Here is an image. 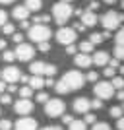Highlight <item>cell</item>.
Wrapping results in <instances>:
<instances>
[{
	"mask_svg": "<svg viewBox=\"0 0 124 130\" xmlns=\"http://www.w3.org/2000/svg\"><path fill=\"white\" fill-rule=\"evenodd\" d=\"M83 84H85V76H83L81 72H78V70H68L64 76H62V80L54 84V89H56V93L64 95V93H70V91H76V89H81V87H83Z\"/></svg>",
	"mask_w": 124,
	"mask_h": 130,
	"instance_id": "6da1fadb",
	"label": "cell"
},
{
	"mask_svg": "<svg viewBox=\"0 0 124 130\" xmlns=\"http://www.w3.org/2000/svg\"><path fill=\"white\" fill-rule=\"evenodd\" d=\"M52 18H54V22L60 23V25L66 23L72 18V6L68 2H56L52 6Z\"/></svg>",
	"mask_w": 124,
	"mask_h": 130,
	"instance_id": "7a4b0ae2",
	"label": "cell"
},
{
	"mask_svg": "<svg viewBox=\"0 0 124 130\" xmlns=\"http://www.w3.org/2000/svg\"><path fill=\"white\" fill-rule=\"evenodd\" d=\"M29 39L35 41V43H43V41H49L50 39V29L49 25H43V23H35V25L29 27Z\"/></svg>",
	"mask_w": 124,
	"mask_h": 130,
	"instance_id": "3957f363",
	"label": "cell"
},
{
	"mask_svg": "<svg viewBox=\"0 0 124 130\" xmlns=\"http://www.w3.org/2000/svg\"><path fill=\"white\" fill-rule=\"evenodd\" d=\"M64 111H66V103L62 99H49V101L45 103V113H47V117H50V119L62 117Z\"/></svg>",
	"mask_w": 124,
	"mask_h": 130,
	"instance_id": "277c9868",
	"label": "cell"
},
{
	"mask_svg": "<svg viewBox=\"0 0 124 130\" xmlns=\"http://www.w3.org/2000/svg\"><path fill=\"white\" fill-rule=\"evenodd\" d=\"M122 22H124V16H122V14H118V12H114V10L107 12V14L101 18V23H103V27H105L107 31L116 29V27H118Z\"/></svg>",
	"mask_w": 124,
	"mask_h": 130,
	"instance_id": "5b68a950",
	"label": "cell"
},
{
	"mask_svg": "<svg viewBox=\"0 0 124 130\" xmlns=\"http://www.w3.org/2000/svg\"><path fill=\"white\" fill-rule=\"evenodd\" d=\"M93 91L97 95V99H111L114 95V87L111 82H95V87H93Z\"/></svg>",
	"mask_w": 124,
	"mask_h": 130,
	"instance_id": "8992f818",
	"label": "cell"
},
{
	"mask_svg": "<svg viewBox=\"0 0 124 130\" xmlns=\"http://www.w3.org/2000/svg\"><path fill=\"white\" fill-rule=\"evenodd\" d=\"M76 37H78V31H76L74 27H62L56 33V41L60 45H72L76 41Z\"/></svg>",
	"mask_w": 124,
	"mask_h": 130,
	"instance_id": "52a82bcc",
	"label": "cell"
},
{
	"mask_svg": "<svg viewBox=\"0 0 124 130\" xmlns=\"http://www.w3.org/2000/svg\"><path fill=\"white\" fill-rule=\"evenodd\" d=\"M14 53H16V58L22 60V62L33 60V56H35V49H33L31 45H27V43H20V45H17V49L14 51Z\"/></svg>",
	"mask_w": 124,
	"mask_h": 130,
	"instance_id": "ba28073f",
	"label": "cell"
},
{
	"mask_svg": "<svg viewBox=\"0 0 124 130\" xmlns=\"http://www.w3.org/2000/svg\"><path fill=\"white\" fill-rule=\"evenodd\" d=\"M0 76L4 78L6 84H16V82L22 78V72H20V68H16V66H6L4 70L0 72Z\"/></svg>",
	"mask_w": 124,
	"mask_h": 130,
	"instance_id": "9c48e42d",
	"label": "cell"
},
{
	"mask_svg": "<svg viewBox=\"0 0 124 130\" xmlns=\"http://www.w3.org/2000/svg\"><path fill=\"white\" fill-rule=\"evenodd\" d=\"M14 111L17 115H22V117H27L33 111V101L31 99H20V101L14 103Z\"/></svg>",
	"mask_w": 124,
	"mask_h": 130,
	"instance_id": "30bf717a",
	"label": "cell"
},
{
	"mask_svg": "<svg viewBox=\"0 0 124 130\" xmlns=\"http://www.w3.org/2000/svg\"><path fill=\"white\" fill-rule=\"evenodd\" d=\"M16 130H37V120L31 117H22L16 122Z\"/></svg>",
	"mask_w": 124,
	"mask_h": 130,
	"instance_id": "8fae6325",
	"label": "cell"
},
{
	"mask_svg": "<svg viewBox=\"0 0 124 130\" xmlns=\"http://www.w3.org/2000/svg\"><path fill=\"white\" fill-rule=\"evenodd\" d=\"M89 109H91V99H87V97H78V99L74 101V111H76V113L85 115V113H89Z\"/></svg>",
	"mask_w": 124,
	"mask_h": 130,
	"instance_id": "7c38bea8",
	"label": "cell"
},
{
	"mask_svg": "<svg viewBox=\"0 0 124 130\" xmlns=\"http://www.w3.org/2000/svg\"><path fill=\"white\" fill-rule=\"evenodd\" d=\"M74 62H76V66H80V68H89V66L93 64V58L85 53H80V54L74 56Z\"/></svg>",
	"mask_w": 124,
	"mask_h": 130,
	"instance_id": "4fadbf2b",
	"label": "cell"
},
{
	"mask_svg": "<svg viewBox=\"0 0 124 130\" xmlns=\"http://www.w3.org/2000/svg\"><path fill=\"white\" fill-rule=\"evenodd\" d=\"M97 22H99V18L95 16V12H91V10H83V14H81V23H83L85 27H93Z\"/></svg>",
	"mask_w": 124,
	"mask_h": 130,
	"instance_id": "5bb4252c",
	"label": "cell"
},
{
	"mask_svg": "<svg viewBox=\"0 0 124 130\" xmlns=\"http://www.w3.org/2000/svg\"><path fill=\"white\" fill-rule=\"evenodd\" d=\"M109 60H111V56L105 51H97V53L93 54V64H97V66H107Z\"/></svg>",
	"mask_w": 124,
	"mask_h": 130,
	"instance_id": "9a60e30c",
	"label": "cell"
},
{
	"mask_svg": "<svg viewBox=\"0 0 124 130\" xmlns=\"http://www.w3.org/2000/svg\"><path fill=\"white\" fill-rule=\"evenodd\" d=\"M31 74L33 76H45V70H47V62H43V60H35V62H31Z\"/></svg>",
	"mask_w": 124,
	"mask_h": 130,
	"instance_id": "2e32d148",
	"label": "cell"
},
{
	"mask_svg": "<svg viewBox=\"0 0 124 130\" xmlns=\"http://www.w3.org/2000/svg\"><path fill=\"white\" fill-rule=\"evenodd\" d=\"M12 16L16 18V20H20V22H23V20L29 18V10H27L25 6H16L14 12H12Z\"/></svg>",
	"mask_w": 124,
	"mask_h": 130,
	"instance_id": "e0dca14e",
	"label": "cell"
},
{
	"mask_svg": "<svg viewBox=\"0 0 124 130\" xmlns=\"http://www.w3.org/2000/svg\"><path fill=\"white\" fill-rule=\"evenodd\" d=\"M27 86L31 87V89H41L45 86V80H43V76H31L29 82H27Z\"/></svg>",
	"mask_w": 124,
	"mask_h": 130,
	"instance_id": "ac0fdd59",
	"label": "cell"
},
{
	"mask_svg": "<svg viewBox=\"0 0 124 130\" xmlns=\"http://www.w3.org/2000/svg\"><path fill=\"white\" fill-rule=\"evenodd\" d=\"M29 12H39L43 8V0H25V4H23Z\"/></svg>",
	"mask_w": 124,
	"mask_h": 130,
	"instance_id": "d6986e66",
	"label": "cell"
},
{
	"mask_svg": "<svg viewBox=\"0 0 124 130\" xmlns=\"http://www.w3.org/2000/svg\"><path fill=\"white\" fill-rule=\"evenodd\" d=\"M17 91H20V97H22V99H29V97L33 95V89H31L29 86H23V87H20Z\"/></svg>",
	"mask_w": 124,
	"mask_h": 130,
	"instance_id": "ffe728a7",
	"label": "cell"
},
{
	"mask_svg": "<svg viewBox=\"0 0 124 130\" xmlns=\"http://www.w3.org/2000/svg\"><path fill=\"white\" fill-rule=\"evenodd\" d=\"M93 47H95V45H93L91 41H81V43H80V51H81V53H85V54L91 53Z\"/></svg>",
	"mask_w": 124,
	"mask_h": 130,
	"instance_id": "44dd1931",
	"label": "cell"
},
{
	"mask_svg": "<svg viewBox=\"0 0 124 130\" xmlns=\"http://www.w3.org/2000/svg\"><path fill=\"white\" fill-rule=\"evenodd\" d=\"M68 126H70V130H85V122L83 120H72Z\"/></svg>",
	"mask_w": 124,
	"mask_h": 130,
	"instance_id": "7402d4cb",
	"label": "cell"
},
{
	"mask_svg": "<svg viewBox=\"0 0 124 130\" xmlns=\"http://www.w3.org/2000/svg\"><path fill=\"white\" fill-rule=\"evenodd\" d=\"M111 84H113L114 89H124V78H120V76H114Z\"/></svg>",
	"mask_w": 124,
	"mask_h": 130,
	"instance_id": "603a6c76",
	"label": "cell"
},
{
	"mask_svg": "<svg viewBox=\"0 0 124 130\" xmlns=\"http://www.w3.org/2000/svg\"><path fill=\"white\" fill-rule=\"evenodd\" d=\"M114 58L124 60V45H114Z\"/></svg>",
	"mask_w": 124,
	"mask_h": 130,
	"instance_id": "cb8c5ba5",
	"label": "cell"
},
{
	"mask_svg": "<svg viewBox=\"0 0 124 130\" xmlns=\"http://www.w3.org/2000/svg\"><path fill=\"white\" fill-rule=\"evenodd\" d=\"M122 107H118V105H114V107H111V117H114V119H120L122 117Z\"/></svg>",
	"mask_w": 124,
	"mask_h": 130,
	"instance_id": "d4e9b609",
	"label": "cell"
},
{
	"mask_svg": "<svg viewBox=\"0 0 124 130\" xmlns=\"http://www.w3.org/2000/svg\"><path fill=\"white\" fill-rule=\"evenodd\" d=\"M103 33H91V37H89V41H91L93 45H99V43H103Z\"/></svg>",
	"mask_w": 124,
	"mask_h": 130,
	"instance_id": "484cf974",
	"label": "cell"
},
{
	"mask_svg": "<svg viewBox=\"0 0 124 130\" xmlns=\"http://www.w3.org/2000/svg\"><path fill=\"white\" fill-rule=\"evenodd\" d=\"M2 58H4L6 62H14V60H16V53H14V51H4Z\"/></svg>",
	"mask_w": 124,
	"mask_h": 130,
	"instance_id": "4316f807",
	"label": "cell"
},
{
	"mask_svg": "<svg viewBox=\"0 0 124 130\" xmlns=\"http://www.w3.org/2000/svg\"><path fill=\"white\" fill-rule=\"evenodd\" d=\"M49 22H50V16H47V14H43V16H35V23H43V25H47Z\"/></svg>",
	"mask_w": 124,
	"mask_h": 130,
	"instance_id": "83f0119b",
	"label": "cell"
},
{
	"mask_svg": "<svg viewBox=\"0 0 124 130\" xmlns=\"http://www.w3.org/2000/svg\"><path fill=\"white\" fill-rule=\"evenodd\" d=\"M103 74H105L107 78H114V76H116V68H113V66H105Z\"/></svg>",
	"mask_w": 124,
	"mask_h": 130,
	"instance_id": "f1b7e54d",
	"label": "cell"
},
{
	"mask_svg": "<svg viewBox=\"0 0 124 130\" xmlns=\"http://www.w3.org/2000/svg\"><path fill=\"white\" fill-rule=\"evenodd\" d=\"M83 122H85V124H95V122H97V117H95L93 113H85V119H83Z\"/></svg>",
	"mask_w": 124,
	"mask_h": 130,
	"instance_id": "f546056e",
	"label": "cell"
},
{
	"mask_svg": "<svg viewBox=\"0 0 124 130\" xmlns=\"http://www.w3.org/2000/svg\"><path fill=\"white\" fill-rule=\"evenodd\" d=\"M114 41H116V45H124V27H120V29H118V33H116Z\"/></svg>",
	"mask_w": 124,
	"mask_h": 130,
	"instance_id": "4dcf8cb0",
	"label": "cell"
},
{
	"mask_svg": "<svg viewBox=\"0 0 124 130\" xmlns=\"http://www.w3.org/2000/svg\"><path fill=\"white\" fill-rule=\"evenodd\" d=\"M49 93H47V91H39L37 93V101H39V103H47V101H49Z\"/></svg>",
	"mask_w": 124,
	"mask_h": 130,
	"instance_id": "1f68e13d",
	"label": "cell"
},
{
	"mask_svg": "<svg viewBox=\"0 0 124 130\" xmlns=\"http://www.w3.org/2000/svg\"><path fill=\"white\" fill-rule=\"evenodd\" d=\"M91 130H111V126H109L107 122H95V124L91 126Z\"/></svg>",
	"mask_w": 124,
	"mask_h": 130,
	"instance_id": "d6a6232c",
	"label": "cell"
},
{
	"mask_svg": "<svg viewBox=\"0 0 124 130\" xmlns=\"http://www.w3.org/2000/svg\"><path fill=\"white\" fill-rule=\"evenodd\" d=\"M14 29H16V27L12 25V23H4V25H2V31H4V35H14Z\"/></svg>",
	"mask_w": 124,
	"mask_h": 130,
	"instance_id": "836d02e7",
	"label": "cell"
},
{
	"mask_svg": "<svg viewBox=\"0 0 124 130\" xmlns=\"http://www.w3.org/2000/svg\"><path fill=\"white\" fill-rule=\"evenodd\" d=\"M54 74H56V66H54V64H47V70H45V76L52 78Z\"/></svg>",
	"mask_w": 124,
	"mask_h": 130,
	"instance_id": "e575fe53",
	"label": "cell"
},
{
	"mask_svg": "<svg viewBox=\"0 0 124 130\" xmlns=\"http://www.w3.org/2000/svg\"><path fill=\"white\" fill-rule=\"evenodd\" d=\"M12 126H14V124H12L8 119H2V120H0V130H12Z\"/></svg>",
	"mask_w": 124,
	"mask_h": 130,
	"instance_id": "d590c367",
	"label": "cell"
},
{
	"mask_svg": "<svg viewBox=\"0 0 124 130\" xmlns=\"http://www.w3.org/2000/svg\"><path fill=\"white\" fill-rule=\"evenodd\" d=\"M0 103L10 105V103H12V95H10V93H2V97H0Z\"/></svg>",
	"mask_w": 124,
	"mask_h": 130,
	"instance_id": "8d00e7d4",
	"label": "cell"
},
{
	"mask_svg": "<svg viewBox=\"0 0 124 130\" xmlns=\"http://www.w3.org/2000/svg\"><path fill=\"white\" fill-rule=\"evenodd\" d=\"M39 51H41V53H49V51H50L49 41H43V43H39Z\"/></svg>",
	"mask_w": 124,
	"mask_h": 130,
	"instance_id": "74e56055",
	"label": "cell"
},
{
	"mask_svg": "<svg viewBox=\"0 0 124 130\" xmlns=\"http://www.w3.org/2000/svg\"><path fill=\"white\" fill-rule=\"evenodd\" d=\"M85 80H87V82H97V80H99V74H97V72H87Z\"/></svg>",
	"mask_w": 124,
	"mask_h": 130,
	"instance_id": "f35d334b",
	"label": "cell"
},
{
	"mask_svg": "<svg viewBox=\"0 0 124 130\" xmlns=\"http://www.w3.org/2000/svg\"><path fill=\"white\" fill-rule=\"evenodd\" d=\"M12 41H14V43H23V35L22 33H14V35H12Z\"/></svg>",
	"mask_w": 124,
	"mask_h": 130,
	"instance_id": "ab89813d",
	"label": "cell"
},
{
	"mask_svg": "<svg viewBox=\"0 0 124 130\" xmlns=\"http://www.w3.org/2000/svg\"><path fill=\"white\" fill-rule=\"evenodd\" d=\"M91 109H103V99H93L91 101Z\"/></svg>",
	"mask_w": 124,
	"mask_h": 130,
	"instance_id": "60d3db41",
	"label": "cell"
},
{
	"mask_svg": "<svg viewBox=\"0 0 124 130\" xmlns=\"http://www.w3.org/2000/svg\"><path fill=\"white\" fill-rule=\"evenodd\" d=\"M76 51H78V49H76L74 43H72V45H66V54H76Z\"/></svg>",
	"mask_w": 124,
	"mask_h": 130,
	"instance_id": "b9f144b4",
	"label": "cell"
},
{
	"mask_svg": "<svg viewBox=\"0 0 124 130\" xmlns=\"http://www.w3.org/2000/svg\"><path fill=\"white\" fill-rule=\"evenodd\" d=\"M6 20H8V14H6L4 10H0V27L6 23Z\"/></svg>",
	"mask_w": 124,
	"mask_h": 130,
	"instance_id": "7bdbcfd3",
	"label": "cell"
},
{
	"mask_svg": "<svg viewBox=\"0 0 124 130\" xmlns=\"http://www.w3.org/2000/svg\"><path fill=\"white\" fill-rule=\"evenodd\" d=\"M116 130H124V117L116 119Z\"/></svg>",
	"mask_w": 124,
	"mask_h": 130,
	"instance_id": "ee69618b",
	"label": "cell"
},
{
	"mask_svg": "<svg viewBox=\"0 0 124 130\" xmlns=\"http://www.w3.org/2000/svg\"><path fill=\"white\" fill-rule=\"evenodd\" d=\"M89 2H91V4H89V10L95 12V10L99 8V2H97V0H89Z\"/></svg>",
	"mask_w": 124,
	"mask_h": 130,
	"instance_id": "f6af8a7d",
	"label": "cell"
},
{
	"mask_svg": "<svg viewBox=\"0 0 124 130\" xmlns=\"http://www.w3.org/2000/svg\"><path fill=\"white\" fill-rule=\"evenodd\" d=\"M62 120H64V124H70L74 119H72V115H62Z\"/></svg>",
	"mask_w": 124,
	"mask_h": 130,
	"instance_id": "bcb514c9",
	"label": "cell"
},
{
	"mask_svg": "<svg viewBox=\"0 0 124 130\" xmlns=\"http://www.w3.org/2000/svg\"><path fill=\"white\" fill-rule=\"evenodd\" d=\"M107 66H113V68H116L118 66V58H113V60H109V64Z\"/></svg>",
	"mask_w": 124,
	"mask_h": 130,
	"instance_id": "7dc6e473",
	"label": "cell"
},
{
	"mask_svg": "<svg viewBox=\"0 0 124 130\" xmlns=\"http://www.w3.org/2000/svg\"><path fill=\"white\" fill-rule=\"evenodd\" d=\"M45 86H49V87H54V80H52V78H47V80H45Z\"/></svg>",
	"mask_w": 124,
	"mask_h": 130,
	"instance_id": "c3c4849f",
	"label": "cell"
},
{
	"mask_svg": "<svg viewBox=\"0 0 124 130\" xmlns=\"http://www.w3.org/2000/svg\"><path fill=\"white\" fill-rule=\"evenodd\" d=\"M116 97H118L120 101H124V89H118V93H116Z\"/></svg>",
	"mask_w": 124,
	"mask_h": 130,
	"instance_id": "681fc988",
	"label": "cell"
},
{
	"mask_svg": "<svg viewBox=\"0 0 124 130\" xmlns=\"http://www.w3.org/2000/svg\"><path fill=\"white\" fill-rule=\"evenodd\" d=\"M29 27H31V25H29V22L23 20V22H22V29H29Z\"/></svg>",
	"mask_w": 124,
	"mask_h": 130,
	"instance_id": "f907efd6",
	"label": "cell"
},
{
	"mask_svg": "<svg viewBox=\"0 0 124 130\" xmlns=\"http://www.w3.org/2000/svg\"><path fill=\"white\" fill-rule=\"evenodd\" d=\"M41 130H62L60 126H45V128H41Z\"/></svg>",
	"mask_w": 124,
	"mask_h": 130,
	"instance_id": "816d5d0a",
	"label": "cell"
},
{
	"mask_svg": "<svg viewBox=\"0 0 124 130\" xmlns=\"http://www.w3.org/2000/svg\"><path fill=\"white\" fill-rule=\"evenodd\" d=\"M6 91V82H0V93Z\"/></svg>",
	"mask_w": 124,
	"mask_h": 130,
	"instance_id": "f5cc1de1",
	"label": "cell"
},
{
	"mask_svg": "<svg viewBox=\"0 0 124 130\" xmlns=\"http://www.w3.org/2000/svg\"><path fill=\"white\" fill-rule=\"evenodd\" d=\"M0 51H6V41L4 39H0Z\"/></svg>",
	"mask_w": 124,
	"mask_h": 130,
	"instance_id": "db71d44e",
	"label": "cell"
},
{
	"mask_svg": "<svg viewBox=\"0 0 124 130\" xmlns=\"http://www.w3.org/2000/svg\"><path fill=\"white\" fill-rule=\"evenodd\" d=\"M8 91L14 93V91H17V89H16V86H12V84H10V86H8Z\"/></svg>",
	"mask_w": 124,
	"mask_h": 130,
	"instance_id": "11a10c76",
	"label": "cell"
},
{
	"mask_svg": "<svg viewBox=\"0 0 124 130\" xmlns=\"http://www.w3.org/2000/svg\"><path fill=\"white\" fill-rule=\"evenodd\" d=\"M12 2H16V0H0V4H12Z\"/></svg>",
	"mask_w": 124,
	"mask_h": 130,
	"instance_id": "9f6ffc18",
	"label": "cell"
},
{
	"mask_svg": "<svg viewBox=\"0 0 124 130\" xmlns=\"http://www.w3.org/2000/svg\"><path fill=\"white\" fill-rule=\"evenodd\" d=\"M103 2H105V4H114L116 0H103Z\"/></svg>",
	"mask_w": 124,
	"mask_h": 130,
	"instance_id": "6f0895ef",
	"label": "cell"
},
{
	"mask_svg": "<svg viewBox=\"0 0 124 130\" xmlns=\"http://www.w3.org/2000/svg\"><path fill=\"white\" fill-rule=\"evenodd\" d=\"M120 74H124V66H120Z\"/></svg>",
	"mask_w": 124,
	"mask_h": 130,
	"instance_id": "680465c9",
	"label": "cell"
},
{
	"mask_svg": "<svg viewBox=\"0 0 124 130\" xmlns=\"http://www.w3.org/2000/svg\"><path fill=\"white\" fill-rule=\"evenodd\" d=\"M62 2H68V4H70V2H72V0H62Z\"/></svg>",
	"mask_w": 124,
	"mask_h": 130,
	"instance_id": "91938a15",
	"label": "cell"
},
{
	"mask_svg": "<svg viewBox=\"0 0 124 130\" xmlns=\"http://www.w3.org/2000/svg\"><path fill=\"white\" fill-rule=\"evenodd\" d=\"M122 8H124V0H122Z\"/></svg>",
	"mask_w": 124,
	"mask_h": 130,
	"instance_id": "94428289",
	"label": "cell"
},
{
	"mask_svg": "<svg viewBox=\"0 0 124 130\" xmlns=\"http://www.w3.org/2000/svg\"><path fill=\"white\" fill-rule=\"evenodd\" d=\"M122 109H124V107H122Z\"/></svg>",
	"mask_w": 124,
	"mask_h": 130,
	"instance_id": "6125c7cd",
	"label": "cell"
}]
</instances>
